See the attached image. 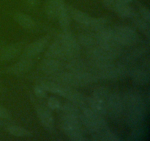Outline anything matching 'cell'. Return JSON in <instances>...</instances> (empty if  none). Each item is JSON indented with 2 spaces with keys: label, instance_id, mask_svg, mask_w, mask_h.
<instances>
[{
  "label": "cell",
  "instance_id": "1",
  "mask_svg": "<svg viewBox=\"0 0 150 141\" xmlns=\"http://www.w3.org/2000/svg\"><path fill=\"white\" fill-rule=\"evenodd\" d=\"M125 102L128 107V118L130 123L142 120L144 112V102L138 93L130 92L126 95Z\"/></svg>",
  "mask_w": 150,
  "mask_h": 141
},
{
  "label": "cell",
  "instance_id": "2",
  "mask_svg": "<svg viewBox=\"0 0 150 141\" xmlns=\"http://www.w3.org/2000/svg\"><path fill=\"white\" fill-rule=\"evenodd\" d=\"M81 109L82 114H80V120L91 132L98 133L108 127L102 115L97 114L88 106Z\"/></svg>",
  "mask_w": 150,
  "mask_h": 141
},
{
  "label": "cell",
  "instance_id": "3",
  "mask_svg": "<svg viewBox=\"0 0 150 141\" xmlns=\"http://www.w3.org/2000/svg\"><path fill=\"white\" fill-rule=\"evenodd\" d=\"M64 51V59L67 60L79 57L81 51L80 44L68 31L63 32L58 38Z\"/></svg>",
  "mask_w": 150,
  "mask_h": 141
},
{
  "label": "cell",
  "instance_id": "4",
  "mask_svg": "<svg viewBox=\"0 0 150 141\" xmlns=\"http://www.w3.org/2000/svg\"><path fill=\"white\" fill-rule=\"evenodd\" d=\"M113 29L115 41L120 46H133L139 41L137 32L127 26H119Z\"/></svg>",
  "mask_w": 150,
  "mask_h": 141
},
{
  "label": "cell",
  "instance_id": "5",
  "mask_svg": "<svg viewBox=\"0 0 150 141\" xmlns=\"http://www.w3.org/2000/svg\"><path fill=\"white\" fill-rule=\"evenodd\" d=\"M62 129L65 135L72 140L82 141L85 140L80 127V119L74 118L62 117Z\"/></svg>",
  "mask_w": 150,
  "mask_h": 141
},
{
  "label": "cell",
  "instance_id": "6",
  "mask_svg": "<svg viewBox=\"0 0 150 141\" xmlns=\"http://www.w3.org/2000/svg\"><path fill=\"white\" fill-rule=\"evenodd\" d=\"M40 85H42L46 91L61 95V96L64 97L66 98H68L69 95L73 90V89H71V87L62 85V84L59 83L55 81L51 80V79L42 81Z\"/></svg>",
  "mask_w": 150,
  "mask_h": 141
},
{
  "label": "cell",
  "instance_id": "7",
  "mask_svg": "<svg viewBox=\"0 0 150 141\" xmlns=\"http://www.w3.org/2000/svg\"><path fill=\"white\" fill-rule=\"evenodd\" d=\"M49 39V36L46 35V36L41 37L35 41L32 42V43H30L26 47L22 57L32 59V57L39 54L40 53L43 51L45 47L48 44Z\"/></svg>",
  "mask_w": 150,
  "mask_h": 141
},
{
  "label": "cell",
  "instance_id": "8",
  "mask_svg": "<svg viewBox=\"0 0 150 141\" xmlns=\"http://www.w3.org/2000/svg\"><path fill=\"white\" fill-rule=\"evenodd\" d=\"M36 112L42 126L46 130L52 131L54 126V120L51 109L42 104H38L36 106Z\"/></svg>",
  "mask_w": 150,
  "mask_h": 141
},
{
  "label": "cell",
  "instance_id": "9",
  "mask_svg": "<svg viewBox=\"0 0 150 141\" xmlns=\"http://www.w3.org/2000/svg\"><path fill=\"white\" fill-rule=\"evenodd\" d=\"M107 111L114 117L122 114L124 110V102L121 97L116 93H109L106 99Z\"/></svg>",
  "mask_w": 150,
  "mask_h": 141
},
{
  "label": "cell",
  "instance_id": "10",
  "mask_svg": "<svg viewBox=\"0 0 150 141\" xmlns=\"http://www.w3.org/2000/svg\"><path fill=\"white\" fill-rule=\"evenodd\" d=\"M21 48L22 44L21 43H15L6 46L0 51V60L2 61L13 60L20 53Z\"/></svg>",
  "mask_w": 150,
  "mask_h": 141
},
{
  "label": "cell",
  "instance_id": "11",
  "mask_svg": "<svg viewBox=\"0 0 150 141\" xmlns=\"http://www.w3.org/2000/svg\"><path fill=\"white\" fill-rule=\"evenodd\" d=\"M62 63L58 59L46 58L41 63L40 69L43 73L52 75L62 70Z\"/></svg>",
  "mask_w": 150,
  "mask_h": 141
},
{
  "label": "cell",
  "instance_id": "12",
  "mask_svg": "<svg viewBox=\"0 0 150 141\" xmlns=\"http://www.w3.org/2000/svg\"><path fill=\"white\" fill-rule=\"evenodd\" d=\"M32 65H33V62L32 59L22 57L21 60L9 68L7 71L13 75L23 74L29 71V69L32 68Z\"/></svg>",
  "mask_w": 150,
  "mask_h": 141
},
{
  "label": "cell",
  "instance_id": "13",
  "mask_svg": "<svg viewBox=\"0 0 150 141\" xmlns=\"http://www.w3.org/2000/svg\"><path fill=\"white\" fill-rule=\"evenodd\" d=\"M67 9H68L69 13H70V17L73 18L79 24H81L89 28V25L92 23L93 17H91L90 16L85 13L84 12H82L72 7H67Z\"/></svg>",
  "mask_w": 150,
  "mask_h": 141
},
{
  "label": "cell",
  "instance_id": "14",
  "mask_svg": "<svg viewBox=\"0 0 150 141\" xmlns=\"http://www.w3.org/2000/svg\"><path fill=\"white\" fill-rule=\"evenodd\" d=\"M87 106L93 110L95 113L100 115H104L107 113V107L106 102L103 100L98 98L92 95L90 98L87 99Z\"/></svg>",
  "mask_w": 150,
  "mask_h": 141
},
{
  "label": "cell",
  "instance_id": "15",
  "mask_svg": "<svg viewBox=\"0 0 150 141\" xmlns=\"http://www.w3.org/2000/svg\"><path fill=\"white\" fill-rule=\"evenodd\" d=\"M45 56L46 58L64 59V51L61 42L58 39L54 41L47 49Z\"/></svg>",
  "mask_w": 150,
  "mask_h": 141
},
{
  "label": "cell",
  "instance_id": "16",
  "mask_svg": "<svg viewBox=\"0 0 150 141\" xmlns=\"http://www.w3.org/2000/svg\"><path fill=\"white\" fill-rule=\"evenodd\" d=\"M64 5V0H48L45 6V14L49 19L57 18L61 7Z\"/></svg>",
  "mask_w": 150,
  "mask_h": 141
},
{
  "label": "cell",
  "instance_id": "17",
  "mask_svg": "<svg viewBox=\"0 0 150 141\" xmlns=\"http://www.w3.org/2000/svg\"><path fill=\"white\" fill-rule=\"evenodd\" d=\"M66 68L68 70V71L71 72H79L84 71V70H90L89 68V63L80 60L79 57L76 58L70 59L68 60Z\"/></svg>",
  "mask_w": 150,
  "mask_h": 141
},
{
  "label": "cell",
  "instance_id": "18",
  "mask_svg": "<svg viewBox=\"0 0 150 141\" xmlns=\"http://www.w3.org/2000/svg\"><path fill=\"white\" fill-rule=\"evenodd\" d=\"M14 20L26 29H33L35 26V22L32 17L26 13L18 12L14 15Z\"/></svg>",
  "mask_w": 150,
  "mask_h": 141
},
{
  "label": "cell",
  "instance_id": "19",
  "mask_svg": "<svg viewBox=\"0 0 150 141\" xmlns=\"http://www.w3.org/2000/svg\"><path fill=\"white\" fill-rule=\"evenodd\" d=\"M57 18H58L59 24L63 32L68 31L70 23V15L67 7H66L65 4L61 7L57 14Z\"/></svg>",
  "mask_w": 150,
  "mask_h": 141
},
{
  "label": "cell",
  "instance_id": "20",
  "mask_svg": "<svg viewBox=\"0 0 150 141\" xmlns=\"http://www.w3.org/2000/svg\"><path fill=\"white\" fill-rule=\"evenodd\" d=\"M114 10L122 18H133L136 16L134 10L127 3L116 1Z\"/></svg>",
  "mask_w": 150,
  "mask_h": 141
},
{
  "label": "cell",
  "instance_id": "21",
  "mask_svg": "<svg viewBox=\"0 0 150 141\" xmlns=\"http://www.w3.org/2000/svg\"><path fill=\"white\" fill-rule=\"evenodd\" d=\"M60 109L63 113V117L75 118L80 119V113L77 106L73 104L71 102H67L61 105Z\"/></svg>",
  "mask_w": 150,
  "mask_h": 141
},
{
  "label": "cell",
  "instance_id": "22",
  "mask_svg": "<svg viewBox=\"0 0 150 141\" xmlns=\"http://www.w3.org/2000/svg\"><path fill=\"white\" fill-rule=\"evenodd\" d=\"M67 99H68L70 102L73 103L76 106H77L78 107L83 108V107H85L87 106L88 98L84 96L81 93L77 92V91L74 90H72V92L70 93V94L69 95L68 98Z\"/></svg>",
  "mask_w": 150,
  "mask_h": 141
},
{
  "label": "cell",
  "instance_id": "23",
  "mask_svg": "<svg viewBox=\"0 0 150 141\" xmlns=\"http://www.w3.org/2000/svg\"><path fill=\"white\" fill-rule=\"evenodd\" d=\"M78 41L79 44L86 48H89L93 47L98 44V40H97L96 35L93 34L89 33H83L79 35L78 38Z\"/></svg>",
  "mask_w": 150,
  "mask_h": 141
},
{
  "label": "cell",
  "instance_id": "24",
  "mask_svg": "<svg viewBox=\"0 0 150 141\" xmlns=\"http://www.w3.org/2000/svg\"><path fill=\"white\" fill-rule=\"evenodd\" d=\"M131 77L133 80L138 85H144L149 82V76L147 72L141 69L134 70L131 73Z\"/></svg>",
  "mask_w": 150,
  "mask_h": 141
},
{
  "label": "cell",
  "instance_id": "25",
  "mask_svg": "<svg viewBox=\"0 0 150 141\" xmlns=\"http://www.w3.org/2000/svg\"><path fill=\"white\" fill-rule=\"evenodd\" d=\"M7 130L10 135L15 137H29L32 136V133L25 128L19 126H9L7 128Z\"/></svg>",
  "mask_w": 150,
  "mask_h": 141
},
{
  "label": "cell",
  "instance_id": "26",
  "mask_svg": "<svg viewBox=\"0 0 150 141\" xmlns=\"http://www.w3.org/2000/svg\"><path fill=\"white\" fill-rule=\"evenodd\" d=\"M134 23L135 24H136V26L138 27V29H139L142 33L144 34V35H146L147 38H149L150 33L149 22L146 21L144 20L143 19L136 18L134 20Z\"/></svg>",
  "mask_w": 150,
  "mask_h": 141
},
{
  "label": "cell",
  "instance_id": "27",
  "mask_svg": "<svg viewBox=\"0 0 150 141\" xmlns=\"http://www.w3.org/2000/svg\"><path fill=\"white\" fill-rule=\"evenodd\" d=\"M106 24V19L105 18H94L92 19V23L89 25V28L92 30L98 32L100 29L105 27Z\"/></svg>",
  "mask_w": 150,
  "mask_h": 141
},
{
  "label": "cell",
  "instance_id": "28",
  "mask_svg": "<svg viewBox=\"0 0 150 141\" xmlns=\"http://www.w3.org/2000/svg\"><path fill=\"white\" fill-rule=\"evenodd\" d=\"M109 94L108 91L107 90V89L104 87H97L93 91V93L92 95L95 97H97L98 98H100V99L103 100L106 102V99L108 98V95Z\"/></svg>",
  "mask_w": 150,
  "mask_h": 141
},
{
  "label": "cell",
  "instance_id": "29",
  "mask_svg": "<svg viewBox=\"0 0 150 141\" xmlns=\"http://www.w3.org/2000/svg\"><path fill=\"white\" fill-rule=\"evenodd\" d=\"M48 107L51 110H58L60 109L61 103L56 97L51 96L48 100Z\"/></svg>",
  "mask_w": 150,
  "mask_h": 141
},
{
  "label": "cell",
  "instance_id": "30",
  "mask_svg": "<svg viewBox=\"0 0 150 141\" xmlns=\"http://www.w3.org/2000/svg\"><path fill=\"white\" fill-rule=\"evenodd\" d=\"M34 93L35 95L38 98H43L46 96V90L43 88L42 85H36L34 88Z\"/></svg>",
  "mask_w": 150,
  "mask_h": 141
},
{
  "label": "cell",
  "instance_id": "31",
  "mask_svg": "<svg viewBox=\"0 0 150 141\" xmlns=\"http://www.w3.org/2000/svg\"><path fill=\"white\" fill-rule=\"evenodd\" d=\"M139 12H140V14L142 16V18L145 20L146 21L149 22L150 21V12L149 8L146 6H143V7H140V10H139Z\"/></svg>",
  "mask_w": 150,
  "mask_h": 141
},
{
  "label": "cell",
  "instance_id": "32",
  "mask_svg": "<svg viewBox=\"0 0 150 141\" xmlns=\"http://www.w3.org/2000/svg\"><path fill=\"white\" fill-rule=\"evenodd\" d=\"M11 118L10 112L5 108L0 105V118L3 119H10Z\"/></svg>",
  "mask_w": 150,
  "mask_h": 141
},
{
  "label": "cell",
  "instance_id": "33",
  "mask_svg": "<svg viewBox=\"0 0 150 141\" xmlns=\"http://www.w3.org/2000/svg\"><path fill=\"white\" fill-rule=\"evenodd\" d=\"M102 2L107 9L114 10L116 4V0H102Z\"/></svg>",
  "mask_w": 150,
  "mask_h": 141
},
{
  "label": "cell",
  "instance_id": "34",
  "mask_svg": "<svg viewBox=\"0 0 150 141\" xmlns=\"http://www.w3.org/2000/svg\"><path fill=\"white\" fill-rule=\"evenodd\" d=\"M40 0H26V2L32 6H35L38 4Z\"/></svg>",
  "mask_w": 150,
  "mask_h": 141
},
{
  "label": "cell",
  "instance_id": "35",
  "mask_svg": "<svg viewBox=\"0 0 150 141\" xmlns=\"http://www.w3.org/2000/svg\"><path fill=\"white\" fill-rule=\"evenodd\" d=\"M133 0H116V1L117 2H122V3H127L128 4L129 2H130Z\"/></svg>",
  "mask_w": 150,
  "mask_h": 141
}]
</instances>
